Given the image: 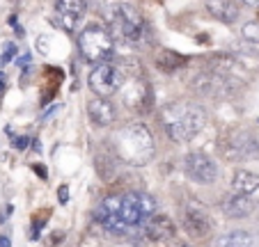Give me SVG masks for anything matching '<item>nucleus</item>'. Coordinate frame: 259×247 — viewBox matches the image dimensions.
<instances>
[{
  "label": "nucleus",
  "mask_w": 259,
  "mask_h": 247,
  "mask_svg": "<svg viewBox=\"0 0 259 247\" xmlns=\"http://www.w3.org/2000/svg\"><path fill=\"white\" fill-rule=\"evenodd\" d=\"M106 19H108V32L115 41H124V44H133V46H145L152 39V30L145 23L142 14L128 3H113L106 10Z\"/></svg>",
  "instance_id": "f257e3e1"
},
{
  "label": "nucleus",
  "mask_w": 259,
  "mask_h": 247,
  "mask_svg": "<svg viewBox=\"0 0 259 247\" xmlns=\"http://www.w3.org/2000/svg\"><path fill=\"white\" fill-rule=\"evenodd\" d=\"M113 151L122 163L142 167L156 154V142H154L152 131L145 124H126L117 131L113 140Z\"/></svg>",
  "instance_id": "f03ea898"
},
{
  "label": "nucleus",
  "mask_w": 259,
  "mask_h": 247,
  "mask_svg": "<svg viewBox=\"0 0 259 247\" xmlns=\"http://www.w3.org/2000/svg\"><path fill=\"white\" fill-rule=\"evenodd\" d=\"M204 124L206 115L200 106H195V103L175 106L170 108V117L165 119V133L172 142L184 144V142H191L204 128Z\"/></svg>",
  "instance_id": "7ed1b4c3"
},
{
  "label": "nucleus",
  "mask_w": 259,
  "mask_h": 247,
  "mask_svg": "<svg viewBox=\"0 0 259 247\" xmlns=\"http://www.w3.org/2000/svg\"><path fill=\"white\" fill-rule=\"evenodd\" d=\"M78 51L88 62L103 64L115 58V39L103 25L92 23L83 32H78Z\"/></svg>",
  "instance_id": "20e7f679"
},
{
  "label": "nucleus",
  "mask_w": 259,
  "mask_h": 247,
  "mask_svg": "<svg viewBox=\"0 0 259 247\" xmlns=\"http://www.w3.org/2000/svg\"><path fill=\"white\" fill-rule=\"evenodd\" d=\"M124 82H126L124 69L117 67V64H108V62L94 67L88 76V87L92 89V94H97V96H101V98H108V96H113V94H117L119 89L124 87Z\"/></svg>",
  "instance_id": "39448f33"
},
{
  "label": "nucleus",
  "mask_w": 259,
  "mask_h": 247,
  "mask_svg": "<svg viewBox=\"0 0 259 247\" xmlns=\"http://www.w3.org/2000/svg\"><path fill=\"white\" fill-rule=\"evenodd\" d=\"M154 213H156V199L147 192L124 194L122 204H119V211H117V215L128 227H138V224L147 222Z\"/></svg>",
  "instance_id": "423d86ee"
},
{
  "label": "nucleus",
  "mask_w": 259,
  "mask_h": 247,
  "mask_svg": "<svg viewBox=\"0 0 259 247\" xmlns=\"http://www.w3.org/2000/svg\"><path fill=\"white\" fill-rule=\"evenodd\" d=\"M184 172L193 183L200 185H211L218 179V165L213 158H209L202 151H191V154L184 158Z\"/></svg>",
  "instance_id": "0eeeda50"
},
{
  "label": "nucleus",
  "mask_w": 259,
  "mask_h": 247,
  "mask_svg": "<svg viewBox=\"0 0 259 247\" xmlns=\"http://www.w3.org/2000/svg\"><path fill=\"white\" fill-rule=\"evenodd\" d=\"M220 149H223V156H225V158L243 160V158H250V156L259 154V142L250 131L236 128V131H232L230 135L225 137V142L220 144Z\"/></svg>",
  "instance_id": "6e6552de"
},
{
  "label": "nucleus",
  "mask_w": 259,
  "mask_h": 247,
  "mask_svg": "<svg viewBox=\"0 0 259 247\" xmlns=\"http://www.w3.org/2000/svg\"><path fill=\"white\" fill-rule=\"evenodd\" d=\"M193 87L200 94L220 98V96H232V94L239 89V82L232 80L230 76H220V73L206 71V73H200V76L193 80Z\"/></svg>",
  "instance_id": "1a4fd4ad"
},
{
  "label": "nucleus",
  "mask_w": 259,
  "mask_h": 247,
  "mask_svg": "<svg viewBox=\"0 0 259 247\" xmlns=\"http://www.w3.org/2000/svg\"><path fill=\"white\" fill-rule=\"evenodd\" d=\"M181 227L193 240H206L213 233V220L200 206H186V211L181 213Z\"/></svg>",
  "instance_id": "9d476101"
},
{
  "label": "nucleus",
  "mask_w": 259,
  "mask_h": 247,
  "mask_svg": "<svg viewBox=\"0 0 259 247\" xmlns=\"http://www.w3.org/2000/svg\"><path fill=\"white\" fill-rule=\"evenodd\" d=\"M85 14H88L85 0H58L55 3V21L67 32H76Z\"/></svg>",
  "instance_id": "9b49d317"
},
{
  "label": "nucleus",
  "mask_w": 259,
  "mask_h": 247,
  "mask_svg": "<svg viewBox=\"0 0 259 247\" xmlns=\"http://www.w3.org/2000/svg\"><path fill=\"white\" fill-rule=\"evenodd\" d=\"M124 106L136 112L152 110V87L145 80H131V85L124 92Z\"/></svg>",
  "instance_id": "f8f14e48"
},
{
  "label": "nucleus",
  "mask_w": 259,
  "mask_h": 247,
  "mask_svg": "<svg viewBox=\"0 0 259 247\" xmlns=\"http://www.w3.org/2000/svg\"><path fill=\"white\" fill-rule=\"evenodd\" d=\"M88 117H90V121H92L94 126L108 128V126H113L115 117H117V110H115L113 101L101 98V96H94V98H90V103H88Z\"/></svg>",
  "instance_id": "ddd939ff"
},
{
  "label": "nucleus",
  "mask_w": 259,
  "mask_h": 247,
  "mask_svg": "<svg viewBox=\"0 0 259 247\" xmlns=\"http://www.w3.org/2000/svg\"><path fill=\"white\" fill-rule=\"evenodd\" d=\"M177 233V227L175 222H172L167 215H161V213H154L152 218L145 222V236L149 238V240H170L172 236Z\"/></svg>",
  "instance_id": "4468645a"
},
{
  "label": "nucleus",
  "mask_w": 259,
  "mask_h": 247,
  "mask_svg": "<svg viewBox=\"0 0 259 247\" xmlns=\"http://www.w3.org/2000/svg\"><path fill=\"white\" fill-rule=\"evenodd\" d=\"M204 7L215 21H220L225 25L236 23L241 16V7L236 5L234 0H206Z\"/></svg>",
  "instance_id": "2eb2a0df"
},
{
  "label": "nucleus",
  "mask_w": 259,
  "mask_h": 247,
  "mask_svg": "<svg viewBox=\"0 0 259 247\" xmlns=\"http://www.w3.org/2000/svg\"><path fill=\"white\" fill-rule=\"evenodd\" d=\"M220 209H223V213H225L227 218L241 220V218H248V215L254 211V202L248 197V194L234 192L220 202Z\"/></svg>",
  "instance_id": "dca6fc26"
},
{
  "label": "nucleus",
  "mask_w": 259,
  "mask_h": 247,
  "mask_svg": "<svg viewBox=\"0 0 259 247\" xmlns=\"http://www.w3.org/2000/svg\"><path fill=\"white\" fill-rule=\"evenodd\" d=\"M232 190L239 194H252L259 192V174L254 172H248V170H236L234 176H232Z\"/></svg>",
  "instance_id": "f3484780"
},
{
  "label": "nucleus",
  "mask_w": 259,
  "mask_h": 247,
  "mask_svg": "<svg viewBox=\"0 0 259 247\" xmlns=\"http://www.w3.org/2000/svg\"><path fill=\"white\" fill-rule=\"evenodd\" d=\"M186 62L188 60L184 58V55L175 53V51H156V53H154V64H156V69L158 71H163V73L179 71Z\"/></svg>",
  "instance_id": "a211bd4d"
},
{
  "label": "nucleus",
  "mask_w": 259,
  "mask_h": 247,
  "mask_svg": "<svg viewBox=\"0 0 259 247\" xmlns=\"http://www.w3.org/2000/svg\"><path fill=\"white\" fill-rule=\"evenodd\" d=\"M254 245V236L250 231L243 229H234L230 233H223L220 238H215L213 247H252Z\"/></svg>",
  "instance_id": "6ab92c4d"
},
{
  "label": "nucleus",
  "mask_w": 259,
  "mask_h": 247,
  "mask_svg": "<svg viewBox=\"0 0 259 247\" xmlns=\"http://www.w3.org/2000/svg\"><path fill=\"white\" fill-rule=\"evenodd\" d=\"M236 69H243V67H241L239 60L232 58V55L220 53V55H213V58L209 60V71L220 73V76H230V73H234Z\"/></svg>",
  "instance_id": "aec40b11"
},
{
  "label": "nucleus",
  "mask_w": 259,
  "mask_h": 247,
  "mask_svg": "<svg viewBox=\"0 0 259 247\" xmlns=\"http://www.w3.org/2000/svg\"><path fill=\"white\" fill-rule=\"evenodd\" d=\"M241 37L252 41V44H259V21H250L241 28Z\"/></svg>",
  "instance_id": "412c9836"
},
{
  "label": "nucleus",
  "mask_w": 259,
  "mask_h": 247,
  "mask_svg": "<svg viewBox=\"0 0 259 247\" xmlns=\"http://www.w3.org/2000/svg\"><path fill=\"white\" fill-rule=\"evenodd\" d=\"M14 55H16V46L14 44H5V55H0V67H5Z\"/></svg>",
  "instance_id": "4be33fe9"
},
{
  "label": "nucleus",
  "mask_w": 259,
  "mask_h": 247,
  "mask_svg": "<svg viewBox=\"0 0 259 247\" xmlns=\"http://www.w3.org/2000/svg\"><path fill=\"white\" fill-rule=\"evenodd\" d=\"M165 242H167V247H191L186 240H181V238H177V236H172L170 240H165Z\"/></svg>",
  "instance_id": "5701e85b"
},
{
  "label": "nucleus",
  "mask_w": 259,
  "mask_h": 247,
  "mask_svg": "<svg viewBox=\"0 0 259 247\" xmlns=\"http://www.w3.org/2000/svg\"><path fill=\"white\" fill-rule=\"evenodd\" d=\"M58 197H60V204H67L69 202V188H67V185H60V188H58Z\"/></svg>",
  "instance_id": "b1692460"
},
{
  "label": "nucleus",
  "mask_w": 259,
  "mask_h": 247,
  "mask_svg": "<svg viewBox=\"0 0 259 247\" xmlns=\"http://www.w3.org/2000/svg\"><path fill=\"white\" fill-rule=\"evenodd\" d=\"M28 142H30L28 137H16V140H14V146L23 151V149H28Z\"/></svg>",
  "instance_id": "393cba45"
},
{
  "label": "nucleus",
  "mask_w": 259,
  "mask_h": 247,
  "mask_svg": "<svg viewBox=\"0 0 259 247\" xmlns=\"http://www.w3.org/2000/svg\"><path fill=\"white\" fill-rule=\"evenodd\" d=\"M243 5H250V7H259V0H241Z\"/></svg>",
  "instance_id": "a878e982"
},
{
  "label": "nucleus",
  "mask_w": 259,
  "mask_h": 247,
  "mask_svg": "<svg viewBox=\"0 0 259 247\" xmlns=\"http://www.w3.org/2000/svg\"><path fill=\"white\" fill-rule=\"evenodd\" d=\"M34 172H37V174H41V176H44V181H46V170H44V167H39V165H34Z\"/></svg>",
  "instance_id": "bb28decb"
}]
</instances>
